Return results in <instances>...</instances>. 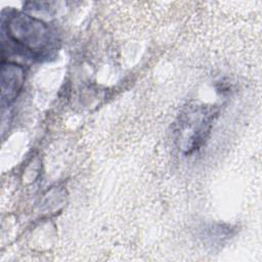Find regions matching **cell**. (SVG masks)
<instances>
[{
	"label": "cell",
	"instance_id": "1",
	"mask_svg": "<svg viewBox=\"0 0 262 262\" xmlns=\"http://www.w3.org/2000/svg\"><path fill=\"white\" fill-rule=\"evenodd\" d=\"M3 29L12 42L33 57L44 55L53 44L49 27L41 19L23 12L8 13L3 20Z\"/></svg>",
	"mask_w": 262,
	"mask_h": 262
},
{
	"label": "cell",
	"instance_id": "2",
	"mask_svg": "<svg viewBox=\"0 0 262 262\" xmlns=\"http://www.w3.org/2000/svg\"><path fill=\"white\" fill-rule=\"evenodd\" d=\"M213 112L203 106L189 111L180 120L178 141L186 152L198 148L209 133L213 123Z\"/></svg>",
	"mask_w": 262,
	"mask_h": 262
},
{
	"label": "cell",
	"instance_id": "3",
	"mask_svg": "<svg viewBox=\"0 0 262 262\" xmlns=\"http://www.w3.org/2000/svg\"><path fill=\"white\" fill-rule=\"evenodd\" d=\"M25 70L21 66L2 61L1 67V101L3 105H9L18 96L25 83Z\"/></svg>",
	"mask_w": 262,
	"mask_h": 262
}]
</instances>
